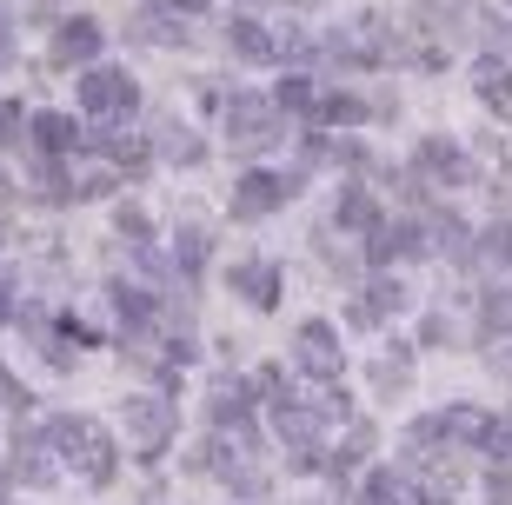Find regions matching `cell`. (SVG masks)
Returning <instances> with one entry per match:
<instances>
[{"instance_id": "6da1fadb", "label": "cell", "mask_w": 512, "mask_h": 505, "mask_svg": "<svg viewBox=\"0 0 512 505\" xmlns=\"http://www.w3.org/2000/svg\"><path fill=\"white\" fill-rule=\"evenodd\" d=\"M280 107H273V94H233L227 100V147L233 153H266V147H280Z\"/></svg>"}, {"instance_id": "7a4b0ae2", "label": "cell", "mask_w": 512, "mask_h": 505, "mask_svg": "<svg viewBox=\"0 0 512 505\" xmlns=\"http://www.w3.org/2000/svg\"><path fill=\"white\" fill-rule=\"evenodd\" d=\"M120 426H127V439H133V452H140V459H160V452L173 446V432H180V412H173L167 399L140 393V399H127Z\"/></svg>"}, {"instance_id": "3957f363", "label": "cell", "mask_w": 512, "mask_h": 505, "mask_svg": "<svg viewBox=\"0 0 512 505\" xmlns=\"http://www.w3.org/2000/svg\"><path fill=\"white\" fill-rule=\"evenodd\" d=\"M419 253H433V246H426V226H419V220H393V226H373V233H366V260H373V266L419 260Z\"/></svg>"}, {"instance_id": "277c9868", "label": "cell", "mask_w": 512, "mask_h": 505, "mask_svg": "<svg viewBox=\"0 0 512 505\" xmlns=\"http://www.w3.org/2000/svg\"><path fill=\"white\" fill-rule=\"evenodd\" d=\"M133 80L120 74V67H87L80 74V107L87 113H133Z\"/></svg>"}, {"instance_id": "5b68a950", "label": "cell", "mask_w": 512, "mask_h": 505, "mask_svg": "<svg viewBox=\"0 0 512 505\" xmlns=\"http://www.w3.org/2000/svg\"><path fill=\"white\" fill-rule=\"evenodd\" d=\"M286 193H300L293 180H273V173H240V187H233V220H266V213H280Z\"/></svg>"}, {"instance_id": "8992f818", "label": "cell", "mask_w": 512, "mask_h": 505, "mask_svg": "<svg viewBox=\"0 0 512 505\" xmlns=\"http://www.w3.org/2000/svg\"><path fill=\"white\" fill-rule=\"evenodd\" d=\"M293 346H300V366L313 379H340V366H346V359H340V333H333L326 319H306Z\"/></svg>"}, {"instance_id": "52a82bcc", "label": "cell", "mask_w": 512, "mask_h": 505, "mask_svg": "<svg viewBox=\"0 0 512 505\" xmlns=\"http://www.w3.org/2000/svg\"><path fill=\"white\" fill-rule=\"evenodd\" d=\"M326 419H333L326 406H306V399H286V393L273 399V426H280V439H286V446H313Z\"/></svg>"}, {"instance_id": "ba28073f", "label": "cell", "mask_w": 512, "mask_h": 505, "mask_svg": "<svg viewBox=\"0 0 512 505\" xmlns=\"http://www.w3.org/2000/svg\"><path fill=\"white\" fill-rule=\"evenodd\" d=\"M100 27L94 20H60V34H54V67H80V74H87V67H94V54H100Z\"/></svg>"}, {"instance_id": "9c48e42d", "label": "cell", "mask_w": 512, "mask_h": 505, "mask_svg": "<svg viewBox=\"0 0 512 505\" xmlns=\"http://www.w3.org/2000/svg\"><path fill=\"white\" fill-rule=\"evenodd\" d=\"M227 286H233V293H247L260 313H273V306H280V266H273V260H240L227 273Z\"/></svg>"}, {"instance_id": "30bf717a", "label": "cell", "mask_w": 512, "mask_h": 505, "mask_svg": "<svg viewBox=\"0 0 512 505\" xmlns=\"http://www.w3.org/2000/svg\"><path fill=\"white\" fill-rule=\"evenodd\" d=\"M27 193H34L40 206H67V200H74V180H67V167H60V153H34Z\"/></svg>"}, {"instance_id": "8fae6325", "label": "cell", "mask_w": 512, "mask_h": 505, "mask_svg": "<svg viewBox=\"0 0 512 505\" xmlns=\"http://www.w3.org/2000/svg\"><path fill=\"white\" fill-rule=\"evenodd\" d=\"M419 173H433V180L459 187V180H466V153H459L446 133H426V140H419Z\"/></svg>"}, {"instance_id": "7c38bea8", "label": "cell", "mask_w": 512, "mask_h": 505, "mask_svg": "<svg viewBox=\"0 0 512 505\" xmlns=\"http://www.w3.org/2000/svg\"><path fill=\"white\" fill-rule=\"evenodd\" d=\"M426 240H439V253H453V260L466 266V253H473V226L459 220V213H446V206H433V213H426Z\"/></svg>"}, {"instance_id": "4fadbf2b", "label": "cell", "mask_w": 512, "mask_h": 505, "mask_svg": "<svg viewBox=\"0 0 512 505\" xmlns=\"http://www.w3.org/2000/svg\"><path fill=\"white\" fill-rule=\"evenodd\" d=\"M366 379H373V393H406V379H413V353L406 346H386V353H373V366H366Z\"/></svg>"}, {"instance_id": "5bb4252c", "label": "cell", "mask_w": 512, "mask_h": 505, "mask_svg": "<svg viewBox=\"0 0 512 505\" xmlns=\"http://www.w3.org/2000/svg\"><path fill=\"white\" fill-rule=\"evenodd\" d=\"M27 133H34V153H74L80 147V127L67 120V113H34Z\"/></svg>"}, {"instance_id": "9a60e30c", "label": "cell", "mask_w": 512, "mask_h": 505, "mask_svg": "<svg viewBox=\"0 0 512 505\" xmlns=\"http://www.w3.org/2000/svg\"><path fill=\"white\" fill-rule=\"evenodd\" d=\"M227 47H233L240 60H280V40L266 34L260 20H247V14H240V20L227 27Z\"/></svg>"}, {"instance_id": "2e32d148", "label": "cell", "mask_w": 512, "mask_h": 505, "mask_svg": "<svg viewBox=\"0 0 512 505\" xmlns=\"http://www.w3.org/2000/svg\"><path fill=\"white\" fill-rule=\"evenodd\" d=\"M247 406H253V386H240V379H227V386H213V399H207L213 426H247Z\"/></svg>"}, {"instance_id": "e0dca14e", "label": "cell", "mask_w": 512, "mask_h": 505, "mask_svg": "<svg viewBox=\"0 0 512 505\" xmlns=\"http://www.w3.org/2000/svg\"><path fill=\"white\" fill-rule=\"evenodd\" d=\"M40 432H47V446L74 452V459H80V452H87V446H94V426H87L80 412H54V419H47V426H40Z\"/></svg>"}, {"instance_id": "ac0fdd59", "label": "cell", "mask_w": 512, "mask_h": 505, "mask_svg": "<svg viewBox=\"0 0 512 505\" xmlns=\"http://www.w3.org/2000/svg\"><path fill=\"white\" fill-rule=\"evenodd\" d=\"M273 107H280V120H286V113H300V120H306V113H320V87H313V74H286L280 94H273Z\"/></svg>"}, {"instance_id": "d6986e66", "label": "cell", "mask_w": 512, "mask_h": 505, "mask_svg": "<svg viewBox=\"0 0 512 505\" xmlns=\"http://www.w3.org/2000/svg\"><path fill=\"white\" fill-rule=\"evenodd\" d=\"M133 40H153V47H180L187 40V20L160 14V7H147V14H133Z\"/></svg>"}, {"instance_id": "ffe728a7", "label": "cell", "mask_w": 512, "mask_h": 505, "mask_svg": "<svg viewBox=\"0 0 512 505\" xmlns=\"http://www.w3.org/2000/svg\"><path fill=\"white\" fill-rule=\"evenodd\" d=\"M333 220H340L346 233H373V226H380V213H373V193H366V187H346L340 206H333Z\"/></svg>"}, {"instance_id": "44dd1931", "label": "cell", "mask_w": 512, "mask_h": 505, "mask_svg": "<svg viewBox=\"0 0 512 505\" xmlns=\"http://www.w3.org/2000/svg\"><path fill=\"white\" fill-rule=\"evenodd\" d=\"M479 100H486L499 120H512V74L499 67V60H486V67H479Z\"/></svg>"}, {"instance_id": "7402d4cb", "label": "cell", "mask_w": 512, "mask_h": 505, "mask_svg": "<svg viewBox=\"0 0 512 505\" xmlns=\"http://www.w3.org/2000/svg\"><path fill=\"white\" fill-rule=\"evenodd\" d=\"M74 466H80V479H87V486H114V446H107L100 432H94V446L80 452Z\"/></svg>"}, {"instance_id": "603a6c76", "label": "cell", "mask_w": 512, "mask_h": 505, "mask_svg": "<svg viewBox=\"0 0 512 505\" xmlns=\"http://www.w3.org/2000/svg\"><path fill=\"white\" fill-rule=\"evenodd\" d=\"M399 492H406V466H380L373 479H366L360 505H399Z\"/></svg>"}, {"instance_id": "cb8c5ba5", "label": "cell", "mask_w": 512, "mask_h": 505, "mask_svg": "<svg viewBox=\"0 0 512 505\" xmlns=\"http://www.w3.org/2000/svg\"><path fill=\"white\" fill-rule=\"evenodd\" d=\"M466 266H512V220L493 226V233L479 240V253H466Z\"/></svg>"}, {"instance_id": "d4e9b609", "label": "cell", "mask_w": 512, "mask_h": 505, "mask_svg": "<svg viewBox=\"0 0 512 505\" xmlns=\"http://www.w3.org/2000/svg\"><path fill=\"white\" fill-rule=\"evenodd\" d=\"M479 326H486V339H506L512 333V293L499 286V293H486V306H479Z\"/></svg>"}, {"instance_id": "484cf974", "label": "cell", "mask_w": 512, "mask_h": 505, "mask_svg": "<svg viewBox=\"0 0 512 505\" xmlns=\"http://www.w3.org/2000/svg\"><path fill=\"white\" fill-rule=\"evenodd\" d=\"M107 300L120 306V319H127V326H147V319H153V293H140V286H114Z\"/></svg>"}, {"instance_id": "4316f807", "label": "cell", "mask_w": 512, "mask_h": 505, "mask_svg": "<svg viewBox=\"0 0 512 505\" xmlns=\"http://www.w3.org/2000/svg\"><path fill=\"white\" fill-rule=\"evenodd\" d=\"M360 300H366V306H373V313L386 319V313H399V306H406V286H399V280H386V273H380V280L366 286Z\"/></svg>"}, {"instance_id": "83f0119b", "label": "cell", "mask_w": 512, "mask_h": 505, "mask_svg": "<svg viewBox=\"0 0 512 505\" xmlns=\"http://www.w3.org/2000/svg\"><path fill=\"white\" fill-rule=\"evenodd\" d=\"M180 266H187V273H200V266H207V233H200V226H180Z\"/></svg>"}, {"instance_id": "f1b7e54d", "label": "cell", "mask_w": 512, "mask_h": 505, "mask_svg": "<svg viewBox=\"0 0 512 505\" xmlns=\"http://www.w3.org/2000/svg\"><path fill=\"white\" fill-rule=\"evenodd\" d=\"M320 113H326V120H360L366 100H360V94H340V87H333V94H320Z\"/></svg>"}, {"instance_id": "f546056e", "label": "cell", "mask_w": 512, "mask_h": 505, "mask_svg": "<svg viewBox=\"0 0 512 505\" xmlns=\"http://www.w3.org/2000/svg\"><path fill=\"white\" fill-rule=\"evenodd\" d=\"M114 226L127 233V240H140V246H147V233H153V220L140 213V206H120V213H114Z\"/></svg>"}, {"instance_id": "4dcf8cb0", "label": "cell", "mask_w": 512, "mask_h": 505, "mask_svg": "<svg viewBox=\"0 0 512 505\" xmlns=\"http://www.w3.org/2000/svg\"><path fill=\"white\" fill-rule=\"evenodd\" d=\"M20 133H27V113H20L14 100H0V147H14Z\"/></svg>"}, {"instance_id": "1f68e13d", "label": "cell", "mask_w": 512, "mask_h": 505, "mask_svg": "<svg viewBox=\"0 0 512 505\" xmlns=\"http://www.w3.org/2000/svg\"><path fill=\"white\" fill-rule=\"evenodd\" d=\"M107 187H114V173L100 167V173H80L74 180V200H107Z\"/></svg>"}, {"instance_id": "d6a6232c", "label": "cell", "mask_w": 512, "mask_h": 505, "mask_svg": "<svg viewBox=\"0 0 512 505\" xmlns=\"http://www.w3.org/2000/svg\"><path fill=\"white\" fill-rule=\"evenodd\" d=\"M160 153H167V160H200V140H187L180 127H167V147Z\"/></svg>"}, {"instance_id": "836d02e7", "label": "cell", "mask_w": 512, "mask_h": 505, "mask_svg": "<svg viewBox=\"0 0 512 505\" xmlns=\"http://www.w3.org/2000/svg\"><path fill=\"white\" fill-rule=\"evenodd\" d=\"M419 339H426V346H453V319H446V313H433L426 326H419Z\"/></svg>"}, {"instance_id": "e575fe53", "label": "cell", "mask_w": 512, "mask_h": 505, "mask_svg": "<svg viewBox=\"0 0 512 505\" xmlns=\"http://www.w3.org/2000/svg\"><path fill=\"white\" fill-rule=\"evenodd\" d=\"M346 326H353V333H373V326H380V313H373L366 300H346Z\"/></svg>"}, {"instance_id": "d590c367", "label": "cell", "mask_w": 512, "mask_h": 505, "mask_svg": "<svg viewBox=\"0 0 512 505\" xmlns=\"http://www.w3.org/2000/svg\"><path fill=\"white\" fill-rule=\"evenodd\" d=\"M486 492H493V505H506L512 499V466H499L493 479H486Z\"/></svg>"}, {"instance_id": "8d00e7d4", "label": "cell", "mask_w": 512, "mask_h": 505, "mask_svg": "<svg viewBox=\"0 0 512 505\" xmlns=\"http://www.w3.org/2000/svg\"><path fill=\"white\" fill-rule=\"evenodd\" d=\"M147 7H160V14H200L207 0H147Z\"/></svg>"}, {"instance_id": "74e56055", "label": "cell", "mask_w": 512, "mask_h": 505, "mask_svg": "<svg viewBox=\"0 0 512 505\" xmlns=\"http://www.w3.org/2000/svg\"><path fill=\"white\" fill-rule=\"evenodd\" d=\"M293 472H320V452H313V446H293Z\"/></svg>"}, {"instance_id": "f35d334b", "label": "cell", "mask_w": 512, "mask_h": 505, "mask_svg": "<svg viewBox=\"0 0 512 505\" xmlns=\"http://www.w3.org/2000/svg\"><path fill=\"white\" fill-rule=\"evenodd\" d=\"M7 319H14V286L0 280V326H7Z\"/></svg>"}, {"instance_id": "ab89813d", "label": "cell", "mask_w": 512, "mask_h": 505, "mask_svg": "<svg viewBox=\"0 0 512 505\" xmlns=\"http://www.w3.org/2000/svg\"><path fill=\"white\" fill-rule=\"evenodd\" d=\"M493 373H499V379H512V346H499V353H493Z\"/></svg>"}, {"instance_id": "60d3db41", "label": "cell", "mask_w": 512, "mask_h": 505, "mask_svg": "<svg viewBox=\"0 0 512 505\" xmlns=\"http://www.w3.org/2000/svg\"><path fill=\"white\" fill-rule=\"evenodd\" d=\"M286 7H320V0H286Z\"/></svg>"}, {"instance_id": "b9f144b4", "label": "cell", "mask_w": 512, "mask_h": 505, "mask_svg": "<svg viewBox=\"0 0 512 505\" xmlns=\"http://www.w3.org/2000/svg\"><path fill=\"white\" fill-rule=\"evenodd\" d=\"M0 200H7V173H0Z\"/></svg>"}, {"instance_id": "7bdbcfd3", "label": "cell", "mask_w": 512, "mask_h": 505, "mask_svg": "<svg viewBox=\"0 0 512 505\" xmlns=\"http://www.w3.org/2000/svg\"><path fill=\"white\" fill-rule=\"evenodd\" d=\"M506 7H512V0H506Z\"/></svg>"}]
</instances>
